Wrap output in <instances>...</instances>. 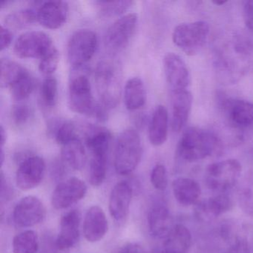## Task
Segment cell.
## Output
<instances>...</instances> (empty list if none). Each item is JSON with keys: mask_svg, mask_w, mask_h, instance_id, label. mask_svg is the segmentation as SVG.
<instances>
[{"mask_svg": "<svg viewBox=\"0 0 253 253\" xmlns=\"http://www.w3.org/2000/svg\"><path fill=\"white\" fill-rule=\"evenodd\" d=\"M210 34V26L205 21L183 23L174 28L172 41L185 54L194 56L202 49Z\"/></svg>", "mask_w": 253, "mask_h": 253, "instance_id": "obj_4", "label": "cell"}, {"mask_svg": "<svg viewBox=\"0 0 253 253\" xmlns=\"http://www.w3.org/2000/svg\"><path fill=\"white\" fill-rule=\"evenodd\" d=\"M11 2H12L11 1H2V2H1V3H0V8H5L8 4L11 3Z\"/></svg>", "mask_w": 253, "mask_h": 253, "instance_id": "obj_45", "label": "cell"}, {"mask_svg": "<svg viewBox=\"0 0 253 253\" xmlns=\"http://www.w3.org/2000/svg\"><path fill=\"white\" fill-rule=\"evenodd\" d=\"M193 97L188 90L171 94V128L174 132L181 131L189 119Z\"/></svg>", "mask_w": 253, "mask_h": 253, "instance_id": "obj_19", "label": "cell"}, {"mask_svg": "<svg viewBox=\"0 0 253 253\" xmlns=\"http://www.w3.org/2000/svg\"><path fill=\"white\" fill-rule=\"evenodd\" d=\"M13 41V35L8 28L1 26L0 27V49H6L11 45Z\"/></svg>", "mask_w": 253, "mask_h": 253, "instance_id": "obj_40", "label": "cell"}, {"mask_svg": "<svg viewBox=\"0 0 253 253\" xmlns=\"http://www.w3.org/2000/svg\"><path fill=\"white\" fill-rule=\"evenodd\" d=\"M192 244V235L183 225L174 226L166 238L162 253H188Z\"/></svg>", "mask_w": 253, "mask_h": 253, "instance_id": "obj_24", "label": "cell"}, {"mask_svg": "<svg viewBox=\"0 0 253 253\" xmlns=\"http://www.w3.org/2000/svg\"><path fill=\"white\" fill-rule=\"evenodd\" d=\"M38 21L37 11L33 9H23L11 13L5 17V25L8 28L22 29Z\"/></svg>", "mask_w": 253, "mask_h": 253, "instance_id": "obj_32", "label": "cell"}, {"mask_svg": "<svg viewBox=\"0 0 253 253\" xmlns=\"http://www.w3.org/2000/svg\"><path fill=\"white\" fill-rule=\"evenodd\" d=\"M148 226L152 236L167 238L174 227L169 210L164 205L152 207L148 214Z\"/></svg>", "mask_w": 253, "mask_h": 253, "instance_id": "obj_21", "label": "cell"}, {"mask_svg": "<svg viewBox=\"0 0 253 253\" xmlns=\"http://www.w3.org/2000/svg\"><path fill=\"white\" fill-rule=\"evenodd\" d=\"M55 49L51 38L41 31H31L20 35L14 47V53L20 58L39 60Z\"/></svg>", "mask_w": 253, "mask_h": 253, "instance_id": "obj_8", "label": "cell"}, {"mask_svg": "<svg viewBox=\"0 0 253 253\" xmlns=\"http://www.w3.org/2000/svg\"><path fill=\"white\" fill-rule=\"evenodd\" d=\"M59 61H60V54L56 48L52 52L40 60V72L46 76L51 77V75L57 70Z\"/></svg>", "mask_w": 253, "mask_h": 253, "instance_id": "obj_36", "label": "cell"}, {"mask_svg": "<svg viewBox=\"0 0 253 253\" xmlns=\"http://www.w3.org/2000/svg\"><path fill=\"white\" fill-rule=\"evenodd\" d=\"M29 72L17 62L2 58L0 63V83L2 87L9 88Z\"/></svg>", "mask_w": 253, "mask_h": 253, "instance_id": "obj_28", "label": "cell"}, {"mask_svg": "<svg viewBox=\"0 0 253 253\" xmlns=\"http://www.w3.org/2000/svg\"><path fill=\"white\" fill-rule=\"evenodd\" d=\"M13 253H37L39 249V238L33 230H26L17 234L13 240Z\"/></svg>", "mask_w": 253, "mask_h": 253, "instance_id": "obj_29", "label": "cell"}, {"mask_svg": "<svg viewBox=\"0 0 253 253\" xmlns=\"http://www.w3.org/2000/svg\"><path fill=\"white\" fill-rule=\"evenodd\" d=\"M226 253H250L248 243L244 238H237Z\"/></svg>", "mask_w": 253, "mask_h": 253, "instance_id": "obj_41", "label": "cell"}, {"mask_svg": "<svg viewBox=\"0 0 253 253\" xmlns=\"http://www.w3.org/2000/svg\"><path fill=\"white\" fill-rule=\"evenodd\" d=\"M146 87L140 78H130L124 88V102L129 111L141 109L146 103Z\"/></svg>", "mask_w": 253, "mask_h": 253, "instance_id": "obj_25", "label": "cell"}, {"mask_svg": "<svg viewBox=\"0 0 253 253\" xmlns=\"http://www.w3.org/2000/svg\"><path fill=\"white\" fill-rule=\"evenodd\" d=\"M121 253H147V252L140 244L131 243L124 246Z\"/></svg>", "mask_w": 253, "mask_h": 253, "instance_id": "obj_42", "label": "cell"}, {"mask_svg": "<svg viewBox=\"0 0 253 253\" xmlns=\"http://www.w3.org/2000/svg\"><path fill=\"white\" fill-rule=\"evenodd\" d=\"M112 134L103 127L91 126L87 129L85 144L92 154H108Z\"/></svg>", "mask_w": 253, "mask_h": 253, "instance_id": "obj_26", "label": "cell"}, {"mask_svg": "<svg viewBox=\"0 0 253 253\" xmlns=\"http://www.w3.org/2000/svg\"><path fill=\"white\" fill-rule=\"evenodd\" d=\"M132 198V189L126 181L117 183L110 194L109 211L117 221H122L128 216Z\"/></svg>", "mask_w": 253, "mask_h": 253, "instance_id": "obj_17", "label": "cell"}, {"mask_svg": "<svg viewBox=\"0 0 253 253\" xmlns=\"http://www.w3.org/2000/svg\"><path fill=\"white\" fill-rule=\"evenodd\" d=\"M195 207V214L203 221H209L230 210L232 200L225 193H220L202 201H198Z\"/></svg>", "mask_w": 253, "mask_h": 253, "instance_id": "obj_20", "label": "cell"}, {"mask_svg": "<svg viewBox=\"0 0 253 253\" xmlns=\"http://www.w3.org/2000/svg\"><path fill=\"white\" fill-rule=\"evenodd\" d=\"M143 153L141 140L136 130H124L116 143L115 168L117 173L127 175L132 172L140 162Z\"/></svg>", "mask_w": 253, "mask_h": 253, "instance_id": "obj_3", "label": "cell"}, {"mask_svg": "<svg viewBox=\"0 0 253 253\" xmlns=\"http://www.w3.org/2000/svg\"><path fill=\"white\" fill-rule=\"evenodd\" d=\"M51 134L57 143L64 146L78 138L75 124L69 121H59L51 126Z\"/></svg>", "mask_w": 253, "mask_h": 253, "instance_id": "obj_31", "label": "cell"}, {"mask_svg": "<svg viewBox=\"0 0 253 253\" xmlns=\"http://www.w3.org/2000/svg\"><path fill=\"white\" fill-rule=\"evenodd\" d=\"M41 100L47 107H54L57 101L58 84L53 77H47L41 85Z\"/></svg>", "mask_w": 253, "mask_h": 253, "instance_id": "obj_35", "label": "cell"}, {"mask_svg": "<svg viewBox=\"0 0 253 253\" xmlns=\"http://www.w3.org/2000/svg\"><path fill=\"white\" fill-rule=\"evenodd\" d=\"M0 158H1V165H3L4 161H5V153H4L3 148H1V153H0Z\"/></svg>", "mask_w": 253, "mask_h": 253, "instance_id": "obj_44", "label": "cell"}, {"mask_svg": "<svg viewBox=\"0 0 253 253\" xmlns=\"http://www.w3.org/2000/svg\"><path fill=\"white\" fill-rule=\"evenodd\" d=\"M0 136H1V140H0L1 148H3L4 145H5V142H6V132H5L2 126H1V128H0Z\"/></svg>", "mask_w": 253, "mask_h": 253, "instance_id": "obj_43", "label": "cell"}, {"mask_svg": "<svg viewBox=\"0 0 253 253\" xmlns=\"http://www.w3.org/2000/svg\"><path fill=\"white\" fill-rule=\"evenodd\" d=\"M108 231V220L103 210L93 206L86 211L84 221V234L88 242L95 243L103 239Z\"/></svg>", "mask_w": 253, "mask_h": 253, "instance_id": "obj_18", "label": "cell"}, {"mask_svg": "<svg viewBox=\"0 0 253 253\" xmlns=\"http://www.w3.org/2000/svg\"><path fill=\"white\" fill-rule=\"evenodd\" d=\"M164 68L171 94L188 90L191 84L190 72L182 57L168 53L164 58Z\"/></svg>", "mask_w": 253, "mask_h": 253, "instance_id": "obj_10", "label": "cell"}, {"mask_svg": "<svg viewBox=\"0 0 253 253\" xmlns=\"http://www.w3.org/2000/svg\"><path fill=\"white\" fill-rule=\"evenodd\" d=\"M35 84V78L29 72L10 87V92L14 100L21 101L29 97L33 92Z\"/></svg>", "mask_w": 253, "mask_h": 253, "instance_id": "obj_34", "label": "cell"}, {"mask_svg": "<svg viewBox=\"0 0 253 253\" xmlns=\"http://www.w3.org/2000/svg\"><path fill=\"white\" fill-rule=\"evenodd\" d=\"M138 17L135 13H128L117 20L108 29L105 44L109 51L118 52L129 43L137 29Z\"/></svg>", "mask_w": 253, "mask_h": 253, "instance_id": "obj_9", "label": "cell"}, {"mask_svg": "<svg viewBox=\"0 0 253 253\" xmlns=\"http://www.w3.org/2000/svg\"><path fill=\"white\" fill-rule=\"evenodd\" d=\"M172 191L174 198L183 206L195 205L199 201L201 189L199 183L193 179L179 177L173 181Z\"/></svg>", "mask_w": 253, "mask_h": 253, "instance_id": "obj_22", "label": "cell"}, {"mask_svg": "<svg viewBox=\"0 0 253 253\" xmlns=\"http://www.w3.org/2000/svg\"><path fill=\"white\" fill-rule=\"evenodd\" d=\"M220 141L214 134L196 127L187 128L177 145V155L183 161L195 162L211 156L220 149Z\"/></svg>", "mask_w": 253, "mask_h": 253, "instance_id": "obj_1", "label": "cell"}, {"mask_svg": "<svg viewBox=\"0 0 253 253\" xmlns=\"http://www.w3.org/2000/svg\"><path fill=\"white\" fill-rule=\"evenodd\" d=\"M81 220V213L78 210L69 211L62 217L55 240L56 247L60 253L70 250L79 241Z\"/></svg>", "mask_w": 253, "mask_h": 253, "instance_id": "obj_14", "label": "cell"}, {"mask_svg": "<svg viewBox=\"0 0 253 253\" xmlns=\"http://www.w3.org/2000/svg\"><path fill=\"white\" fill-rule=\"evenodd\" d=\"M243 17L247 27L253 31V0L246 1L244 2Z\"/></svg>", "mask_w": 253, "mask_h": 253, "instance_id": "obj_39", "label": "cell"}, {"mask_svg": "<svg viewBox=\"0 0 253 253\" xmlns=\"http://www.w3.org/2000/svg\"><path fill=\"white\" fill-rule=\"evenodd\" d=\"M32 112L31 108L26 104L15 105L11 111V118L16 125L18 126L26 125L32 118Z\"/></svg>", "mask_w": 253, "mask_h": 253, "instance_id": "obj_38", "label": "cell"}, {"mask_svg": "<svg viewBox=\"0 0 253 253\" xmlns=\"http://www.w3.org/2000/svg\"><path fill=\"white\" fill-rule=\"evenodd\" d=\"M151 183L159 191H164L168 185V176L166 167L162 164H157L151 172Z\"/></svg>", "mask_w": 253, "mask_h": 253, "instance_id": "obj_37", "label": "cell"}, {"mask_svg": "<svg viewBox=\"0 0 253 253\" xmlns=\"http://www.w3.org/2000/svg\"><path fill=\"white\" fill-rule=\"evenodd\" d=\"M221 107L226 120L235 128H247L253 124V103L238 99H223Z\"/></svg>", "mask_w": 253, "mask_h": 253, "instance_id": "obj_15", "label": "cell"}, {"mask_svg": "<svg viewBox=\"0 0 253 253\" xmlns=\"http://www.w3.org/2000/svg\"><path fill=\"white\" fill-rule=\"evenodd\" d=\"M70 109L81 115H93L97 105L94 103L91 85L84 73L72 74L69 85Z\"/></svg>", "mask_w": 253, "mask_h": 253, "instance_id": "obj_7", "label": "cell"}, {"mask_svg": "<svg viewBox=\"0 0 253 253\" xmlns=\"http://www.w3.org/2000/svg\"><path fill=\"white\" fill-rule=\"evenodd\" d=\"M95 82L102 106L106 109L116 107L121 94L122 72L117 60H102L96 67Z\"/></svg>", "mask_w": 253, "mask_h": 253, "instance_id": "obj_2", "label": "cell"}, {"mask_svg": "<svg viewBox=\"0 0 253 253\" xmlns=\"http://www.w3.org/2000/svg\"><path fill=\"white\" fill-rule=\"evenodd\" d=\"M108 154H92L89 165V181L93 186H101L107 173Z\"/></svg>", "mask_w": 253, "mask_h": 253, "instance_id": "obj_30", "label": "cell"}, {"mask_svg": "<svg viewBox=\"0 0 253 253\" xmlns=\"http://www.w3.org/2000/svg\"><path fill=\"white\" fill-rule=\"evenodd\" d=\"M241 170V164L237 160L228 159L214 163L207 168V186L211 190L224 193L236 184Z\"/></svg>", "mask_w": 253, "mask_h": 253, "instance_id": "obj_5", "label": "cell"}, {"mask_svg": "<svg viewBox=\"0 0 253 253\" xmlns=\"http://www.w3.org/2000/svg\"><path fill=\"white\" fill-rule=\"evenodd\" d=\"M62 160L75 170H81L86 163V153L79 138L66 143L62 149Z\"/></svg>", "mask_w": 253, "mask_h": 253, "instance_id": "obj_27", "label": "cell"}, {"mask_svg": "<svg viewBox=\"0 0 253 253\" xmlns=\"http://www.w3.org/2000/svg\"><path fill=\"white\" fill-rule=\"evenodd\" d=\"M226 2H227V1H214V2H212V3L216 5H223Z\"/></svg>", "mask_w": 253, "mask_h": 253, "instance_id": "obj_46", "label": "cell"}, {"mask_svg": "<svg viewBox=\"0 0 253 253\" xmlns=\"http://www.w3.org/2000/svg\"><path fill=\"white\" fill-rule=\"evenodd\" d=\"M100 15L112 17L124 14L134 4L132 1H97L94 2Z\"/></svg>", "mask_w": 253, "mask_h": 253, "instance_id": "obj_33", "label": "cell"}, {"mask_svg": "<svg viewBox=\"0 0 253 253\" xmlns=\"http://www.w3.org/2000/svg\"><path fill=\"white\" fill-rule=\"evenodd\" d=\"M97 36L89 29H81L71 36L67 45L68 60L75 69L84 66L95 54Z\"/></svg>", "mask_w": 253, "mask_h": 253, "instance_id": "obj_6", "label": "cell"}, {"mask_svg": "<svg viewBox=\"0 0 253 253\" xmlns=\"http://www.w3.org/2000/svg\"><path fill=\"white\" fill-rule=\"evenodd\" d=\"M45 208L39 198L26 196L22 198L13 211V219L16 225L20 227H30L43 220Z\"/></svg>", "mask_w": 253, "mask_h": 253, "instance_id": "obj_12", "label": "cell"}, {"mask_svg": "<svg viewBox=\"0 0 253 253\" xmlns=\"http://www.w3.org/2000/svg\"><path fill=\"white\" fill-rule=\"evenodd\" d=\"M169 115L165 106H157L153 112L149 126V141L153 146L164 144L168 136Z\"/></svg>", "mask_w": 253, "mask_h": 253, "instance_id": "obj_23", "label": "cell"}, {"mask_svg": "<svg viewBox=\"0 0 253 253\" xmlns=\"http://www.w3.org/2000/svg\"><path fill=\"white\" fill-rule=\"evenodd\" d=\"M86 192L87 186L84 180L71 177L57 185L53 192L51 204L56 210H64L82 200Z\"/></svg>", "mask_w": 253, "mask_h": 253, "instance_id": "obj_11", "label": "cell"}, {"mask_svg": "<svg viewBox=\"0 0 253 253\" xmlns=\"http://www.w3.org/2000/svg\"><path fill=\"white\" fill-rule=\"evenodd\" d=\"M45 171V161L41 157L34 155L25 158L17 169L16 175L17 186L24 191L37 187L42 182Z\"/></svg>", "mask_w": 253, "mask_h": 253, "instance_id": "obj_13", "label": "cell"}, {"mask_svg": "<svg viewBox=\"0 0 253 253\" xmlns=\"http://www.w3.org/2000/svg\"><path fill=\"white\" fill-rule=\"evenodd\" d=\"M38 21L48 29H57L63 26L69 16V5L64 1L52 0L42 2L38 11Z\"/></svg>", "mask_w": 253, "mask_h": 253, "instance_id": "obj_16", "label": "cell"}]
</instances>
